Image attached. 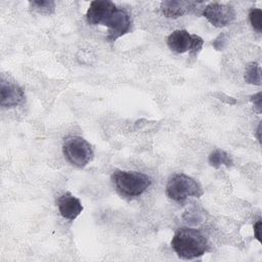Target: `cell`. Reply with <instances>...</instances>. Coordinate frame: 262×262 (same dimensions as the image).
<instances>
[{"label": "cell", "mask_w": 262, "mask_h": 262, "mask_svg": "<svg viewBox=\"0 0 262 262\" xmlns=\"http://www.w3.org/2000/svg\"><path fill=\"white\" fill-rule=\"evenodd\" d=\"M171 246L180 258L193 259L208 251V239L199 229L181 227L175 231Z\"/></svg>", "instance_id": "obj_1"}, {"label": "cell", "mask_w": 262, "mask_h": 262, "mask_svg": "<svg viewBox=\"0 0 262 262\" xmlns=\"http://www.w3.org/2000/svg\"><path fill=\"white\" fill-rule=\"evenodd\" d=\"M117 191L126 198L141 195L151 184V178L141 172L117 170L112 175Z\"/></svg>", "instance_id": "obj_2"}, {"label": "cell", "mask_w": 262, "mask_h": 262, "mask_svg": "<svg viewBox=\"0 0 262 262\" xmlns=\"http://www.w3.org/2000/svg\"><path fill=\"white\" fill-rule=\"evenodd\" d=\"M204 193L202 185L192 177L175 173L171 175L166 184V194L175 202H183L189 196H201Z\"/></svg>", "instance_id": "obj_3"}, {"label": "cell", "mask_w": 262, "mask_h": 262, "mask_svg": "<svg viewBox=\"0 0 262 262\" xmlns=\"http://www.w3.org/2000/svg\"><path fill=\"white\" fill-rule=\"evenodd\" d=\"M66 160L73 166L84 168L93 160V149L90 143L81 136H68L62 144Z\"/></svg>", "instance_id": "obj_4"}, {"label": "cell", "mask_w": 262, "mask_h": 262, "mask_svg": "<svg viewBox=\"0 0 262 262\" xmlns=\"http://www.w3.org/2000/svg\"><path fill=\"white\" fill-rule=\"evenodd\" d=\"M131 18L129 13L119 7H115L104 18L101 26L108 28L107 40L111 42L116 41L118 38L127 34L131 29Z\"/></svg>", "instance_id": "obj_5"}, {"label": "cell", "mask_w": 262, "mask_h": 262, "mask_svg": "<svg viewBox=\"0 0 262 262\" xmlns=\"http://www.w3.org/2000/svg\"><path fill=\"white\" fill-rule=\"evenodd\" d=\"M203 15L214 27L222 28L234 20L235 11L232 6L226 4L210 3L205 6Z\"/></svg>", "instance_id": "obj_6"}, {"label": "cell", "mask_w": 262, "mask_h": 262, "mask_svg": "<svg viewBox=\"0 0 262 262\" xmlns=\"http://www.w3.org/2000/svg\"><path fill=\"white\" fill-rule=\"evenodd\" d=\"M25 99L24 90L14 83L1 81L0 85V104L2 107H14L19 105Z\"/></svg>", "instance_id": "obj_7"}, {"label": "cell", "mask_w": 262, "mask_h": 262, "mask_svg": "<svg viewBox=\"0 0 262 262\" xmlns=\"http://www.w3.org/2000/svg\"><path fill=\"white\" fill-rule=\"evenodd\" d=\"M202 3L193 2V1H163L161 3V8L166 17L169 18H177L184 14L190 13L195 8H198V5H201Z\"/></svg>", "instance_id": "obj_8"}, {"label": "cell", "mask_w": 262, "mask_h": 262, "mask_svg": "<svg viewBox=\"0 0 262 262\" xmlns=\"http://www.w3.org/2000/svg\"><path fill=\"white\" fill-rule=\"evenodd\" d=\"M57 206L60 215L68 220L76 219L83 211L80 200L70 192H66L58 198Z\"/></svg>", "instance_id": "obj_9"}, {"label": "cell", "mask_w": 262, "mask_h": 262, "mask_svg": "<svg viewBox=\"0 0 262 262\" xmlns=\"http://www.w3.org/2000/svg\"><path fill=\"white\" fill-rule=\"evenodd\" d=\"M115 7H116V4L108 0L92 1L86 12L87 21L91 25H102L106 15Z\"/></svg>", "instance_id": "obj_10"}, {"label": "cell", "mask_w": 262, "mask_h": 262, "mask_svg": "<svg viewBox=\"0 0 262 262\" xmlns=\"http://www.w3.org/2000/svg\"><path fill=\"white\" fill-rule=\"evenodd\" d=\"M193 41V35H190L186 30H176L167 38L168 47L176 53L189 52Z\"/></svg>", "instance_id": "obj_11"}, {"label": "cell", "mask_w": 262, "mask_h": 262, "mask_svg": "<svg viewBox=\"0 0 262 262\" xmlns=\"http://www.w3.org/2000/svg\"><path fill=\"white\" fill-rule=\"evenodd\" d=\"M209 163L214 168H219L221 166L230 167L232 165L231 157L222 149H215L209 156Z\"/></svg>", "instance_id": "obj_12"}, {"label": "cell", "mask_w": 262, "mask_h": 262, "mask_svg": "<svg viewBox=\"0 0 262 262\" xmlns=\"http://www.w3.org/2000/svg\"><path fill=\"white\" fill-rule=\"evenodd\" d=\"M245 80L249 84H261V69L256 62H251L247 66L245 72Z\"/></svg>", "instance_id": "obj_13"}, {"label": "cell", "mask_w": 262, "mask_h": 262, "mask_svg": "<svg viewBox=\"0 0 262 262\" xmlns=\"http://www.w3.org/2000/svg\"><path fill=\"white\" fill-rule=\"evenodd\" d=\"M32 8L41 14H51L55 9V2L52 0H36L30 1Z\"/></svg>", "instance_id": "obj_14"}, {"label": "cell", "mask_w": 262, "mask_h": 262, "mask_svg": "<svg viewBox=\"0 0 262 262\" xmlns=\"http://www.w3.org/2000/svg\"><path fill=\"white\" fill-rule=\"evenodd\" d=\"M250 23L255 31L262 32V10L260 8H252L249 13Z\"/></svg>", "instance_id": "obj_15"}, {"label": "cell", "mask_w": 262, "mask_h": 262, "mask_svg": "<svg viewBox=\"0 0 262 262\" xmlns=\"http://www.w3.org/2000/svg\"><path fill=\"white\" fill-rule=\"evenodd\" d=\"M204 45V40L198 36V35H193V41H192V45L191 48L189 50V55L190 57H196V55L199 54V52L202 50V47Z\"/></svg>", "instance_id": "obj_16"}, {"label": "cell", "mask_w": 262, "mask_h": 262, "mask_svg": "<svg viewBox=\"0 0 262 262\" xmlns=\"http://www.w3.org/2000/svg\"><path fill=\"white\" fill-rule=\"evenodd\" d=\"M252 101L254 103V106L256 107L258 113H261V92H258L257 94L252 96Z\"/></svg>", "instance_id": "obj_17"}, {"label": "cell", "mask_w": 262, "mask_h": 262, "mask_svg": "<svg viewBox=\"0 0 262 262\" xmlns=\"http://www.w3.org/2000/svg\"><path fill=\"white\" fill-rule=\"evenodd\" d=\"M261 220H258L255 224H254V234H255V237L261 242V238H260V229H261Z\"/></svg>", "instance_id": "obj_18"}, {"label": "cell", "mask_w": 262, "mask_h": 262, "mask_svg": "<svg viewBox=\"0 0 262 262\" xmlns=\"http://www.w3.org/2000/svg\"><path fill=\"white\" fill-rule=\"evenodd\" d=\"M260 128H261V125L258 126V129H257V136H258V140L260 141Z\"/></svg>", "instance_id": "obj_19"}]
</instances>
